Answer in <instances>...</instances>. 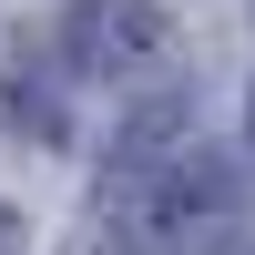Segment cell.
I'll list each match as a JSON object with an SVG mask.
<instances>
[{"mask_svg": "<svg viewBox=\"0 0 255 255\" xmlns=\"http://www.w3.org/2000/svg\"><path fill=\"white\" fill-rule=\"evenodd\" d=\"M245 225V194L215 153H174V163H133L123 174V235L143 255H204Z\"/></svg>", "mask_w": 255, "mask_h": 255, "instance_id": "cell-1", "label": "cell"}, {"mask_svg": "<svg viewBox=\"0 0 255 255\" xmlns=\"http://www.w3.org/2000/svg\"><path fill=\"white\" fill-rule=\"evenodd\" d=\"M61 51L82 72H143L163 51V10L153 0H72L61 10Z\"/></svg>", "mask_w": 255, "mask_h": 255, "instance_id": "cell-2", "label": "cell"}, {"mask_svg": "<svg viewBox=\"0 0 255 255\" xmlns=\"http://www.w3.org/2000/svg\"><path fill=\"white\" fill-rule=\"evenodd\" d=\"M0 245H10V215H0Z\"/></svg>", "mask_w": 255, "mask_h": 255, "instance_id": "cell-3", "label": "cell"}]
</instances>
